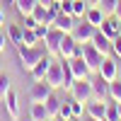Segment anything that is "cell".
<instances>
[{"instance_id": "1", "label": "cell", "mask_w": 121, "mask_h": 121, "mask_svg": "<svg viewBox=\"0 0 121 121\" xmlns=\"http://www.w3.org/2000/svg\"><path fill=\"white\" fill-rule=\"evenodd\" d=\"M46 56V48H44V41L36 44V46H27V44H19L17 46V58H19V65H22V70H32L39 60H41Z\"/></svg>"}, {"instance_id": "2", "label": "cell", "mask_w": 121, "mask_h": 121, "mask_svg": "<svg viewBox=\"0 0 121 121\" xmlns=\"http://www.w3.org/2000/svg\"><path fill=\"white\" fill-rule=\"evenodd\" d=\"M70 97L73 99H78V102H90L95 95H92V82H90V78H80V80H75L73 85H70Z\"/></svg>"}, {"instance_id": "3", "label": "cell", "mask_w": 121, "mask_h": 121, "mask_svg": "<svg viewBox=\"0 0 121 121\" xmlns=\"http://www.w3.org/2000/svg\"><path fill=\"white\" fill-rule=\"evenodd\" d=\"M95 32H97V27L90 24L87 19L82 17L80 22H75V27H73V32H70V34H73V39H75L78 44H90V41H92V36H95Z\"/></svg>"}, {"instance_id": "4", "label": "cell", "mask_w": 121, "mask_h": 121, "mask_svg": "<svg viewBox=\"0 0 121 121\" xmlns=\"http://www.w3.org/2000/svg\"><path fill=\"white\" fill-rule=\"evenodd\" d=\"M58 56L60 58H73V56H82V44H78L73 34H63L60 39V46H58Z\"/></svg>"}, {"instance_id": "5", "label": "cell", "mask_w": 121, "mask_h": 121, "mask_svg": "<svg viewBox=\"0 0 121 121\" xmlns=\"http://www.w3.org/2000/svg\"><path fill=\"white\" fill-rule=\"evenodd\" d=\"M82 58H85V63L90 68V73L97 75V70H99V65H102V60H104V53L97 51L92 44H82Z\"/></svg>"}, {"instance_id": "6", "label": "cell", "mask_w": 121, "mask_h": 121, "mask_svg": "<svg viewBox=\"0 0 121 121\" xmlns=\"http://www.w3.org/2000/svg\"><path fill=\"white\" fill-rule=\"evenodd\" d=\"M46 82L51 85L53 90L63 87V63L60 60H51V65H48V73H46Z\"/></svg>"}, {"instance_id": "7", "label": "cell", "mask_w": 121, "mask_h": 121, "mask_svg": "<svg viewBox=\"0 0 121 121\" xmlns=\"http://www.w3.org/2000/svg\"><path fill=\"white\" fill-rule=\"evenodd\" d=\"M107 107H109L107 99H95V97H92V99L85 104V114L92 116V119H97V121H102V119L107 116Z\"/></svg>"}, {"instance_id": "8", "label": "cell", "mask_w": 121, "mask_h": 121, "mask_svg": "<svg viewBox=\"0 0 121 121\" xmlns=\"http://www.w3.org/2000/svg\"><path fill=\"white\" fill-rule=\"evenodd\" d=\"M53 92V87L46 82V80H34V85L29 87V99L32 102H44V99Z\"/></svg>"}, {"instance_id": "9", "label": "cell", "mask_w": 121, "mask_h": 121, "mask_svg": "<svg viewBox=\"0 0 121 121\" xmlns=\"http://www.w3.org/2000/svg\"><path fill=\"white\" fill-rule=\"evenodd\" d=\"M99 75H102L104 80H116L119 78V60L116 58H112V56H104V60H102V65H99V70H97Z\"/></svg>"}, {"instance_id": "10", "label": "cell", "mask_w": 121, "mask_h": 121, "mask_svg": "<svg viewBox=\"0 0 121 121\" xmlns=\"http://www.w3.org/2000/svg\"><path fill=\"white\" fill-rule=\"evenodd\" d=\"M60 39H63V32H60V29H56V27L48 29V34H46V39H44V48H46L48 56H58Z\"/></svg>"}, {"instance_id": "11", "label": "cell", "mask_w": 121, "mask_h": 121, "mask_svg": "<svg viewBox=\"0 0 121 121\" xmlns=\"http://www.w3.org/2000/svg\"><path fill=\"white\" fill-rule=\"evenodd\" d=\"M90 44H92L97 51H102L104 56H112V39H109L99 27H97V32H95V36H92V41H90Z\"/></svg>"}, {"instance_id": "12", "label": "cell", "mask_w": 121, "mask_h": 121, "mask_svg": "<svg viewBox=\"0 0 121 121\" xmlns=\"http://www.w3.org/2000/svg\"><path fill=\"white\" fill-rule=\"evenodd\" d=\"M51 27L60 29L63 34H70V32H73V27H75V17H73V15H68V12H58V15L53 17Z\"/></svg>"}, {"instance_id": "13", "label": "cell", "mask_w": 121, "mask_h": 121, "mask_svg": "<svg viewBox=\"0 0 121 121\" xmlns=\"http://www.w3.org/2000/svg\"><path fill=\"white\" fill-rule=\"evenodd\" d=\"M5 112H7V116H10V121H19V97L10 90V92L5 95Z\"/></svg>"}, {"instance_id": "14", "label": "cell", "mask_w": 121, "mask_h": 121, "mask_svg": "<svg viewBox=\"0 0 121 121\" xmlns=\"http://www.w3.org/2000/svg\"><path fill=\"white\" fill-rule=\"evenodd\" d=\"M90 82H92V95H95V99H109V80H104L102 75L97 73V78H92Z\"/></svg>"}, {"instance_id": "15", "label": "cell", "mask_w": 121, "mask_h": 121, "mask_svg": "<svg viewBox=\"0 0 121 121\" xmlns=\"http://www.w3.org/2000/svg\"><path fill=\"white\" fill-rule=\"evenodd\" d=\"M68 60H70V68H73V75H75V80H80V78H90V75H92L82 56H73V58H68Z\"/></svg>"}, {"instance_id": "16", "label": "cell", "mask_w": 121, "mask_h": 121, "mask_svg": "<svg viewBox=\"0 0 121 121\" xmlns=\"http://www.w3.org/2000/svg\"><path fill=\"white\" fill-rule=\"evenodd\" d=\"M51 60H53V58L46 53V56L39 60V63H36L32 70H29V78H32V80H44V78H46V73H48V65H51Z\"/></svg>"}, {"instance_id": "17", "label": "cell", "mask_w": 121, "mask_h": 121, "mask_svg": "<svg viewBox=\"0 0 121 121\" xmlns=\"http://www.w3.org/2000/svg\"><path fill=\"white\" fill-rule=\"evenodd\" d=\"M60 102H63V99H60V97L56 95V90H53V92H51V95H48V97L44 99V107H46V112H48V116H51V119H56V116H58Z\"/></svg>"}, {"instance_id": "18", "label": "cell", "mask_w": 121, "mask_h": 121, "mask_svg": "<svg viewBox=\"0 0 121 121\" xmlns=\"http://www.w3.org/2000/svg\"><path fill=\"white\" fill-rule=\"evenodd\" d=\"M29 119L32 121H48L51 119L48 112H46V107H44V102H32V107H29Z\"/></svg>"}, {"instance_id": "19", "label": "cell", "mask_w": 121, "mask_h": 121, "mask_svg": "<svg viewBox=\"0 0 121 121\" xmlns=\"http://www.w3.org/2000/svg\"><path fill=\"white\" fill-rule=\"evenodd\" d=\"M99 29H102V32L109 36V39H114V36H119V19L112 15V17H107L102 24H99Z\"/></svg>"}, {"instance_id": "20", "label": "cell", "mask_w": 121, "mask_h": 121, "mask_svg": "<svg viewBox=\"0 0 121 121\" xmlns=\"http://www.w3.org/2000/svg\"><path fill=\"white\" fill-rule=\"evenodd\" d=\"M85 19H87L90 24L99 27V24H102L104 19H107V15H104V12H102V10H99L97 5H92V7H87V12H85Z\"/></svg>"}, {"instance_id": "21", "label": "cell", "mask_w": 121, "mask_h": 121, "mask_svg": "<svg viewBox=\"0 0 121 121\" xmlns=\"http://www.w3.org/2000/svg\"><path fill=\"white\" fill-rule=\"evenodd\" d=\"M63 63V90H70V85L75 82V75H73V68H70V60L68 58H60Z\"/></svg>"}, {"instance_id": "22", "label": "cell", "mask_w": 121, "mask_h": 121, "mask_svg": "<svg viewBox=\"0 0 121 121\" xmlns=\"http://www.w3.org/2000/svg\"><path fill=\"white\" fill-rule=\"evenodd\" d=\"M39 3V0H17L15 3V10L19 12V17H24V15H32V10H34V5Z\"/></svg>"}, {"instance_id": "23", "label": "cell", "mask_w": 121, "mask_h": 121, "mask_svg": "<svg viewBox=\"0 0 121 121\" xmlns=\"http://www.w3.org/2000/svg\"><path fill=\"white\" fill-rule=\"evenodd\" d=\"M7 39H10L15 46L22 44V24H10V27H7Z\"/></svg>"}, {"instance_id": "24", "label": "cell", "mask_w": 121, "mask_h": 121, "mask_svg": "<svg viewBox=\"0 0 121 121\" xmlns=\"http://www.w3.org/2000/svg\"><path fill=\"white\" fill-rule=\"evenodd\" d=\"M109 99L112 102H121V78L109 82Z\"/></svg>"}, {"instance_id": "25", "label": "cell", "mask_w": 121, "mask_h": 121, "mask_svg": "<svg viewBox=\"0 0 121 121\" xmlns=\"http://www.w3.org/2000/svg\"><path fill=\"white\" fill-rule=\"evenodd\" d=\"M87 3H85V0H73V17L75 19H82L85 17V12H87Z\"/></svg>"}, {"instance_id": "26", "label": "cell", "mask_w": 121, "mask_h": 121, "mask_svg": "<svg viewBox=\"0 0 121 121\" xmlns=\"http://www.w3.org/2000/svg\"><path fill=\"white\" fill-rule=\"evenodd\" d=\"M22 44H27V46H36V44H41V41L36 39L34 29H24V27H22Z\"/></svg>"}, {"instance_id": "27", "label": "cell", "mask_w": 121, "mask_h": 121, "mask_svg": "<svg viewBox=\"0 0 121 121\" xmlns=\"http://www.w3.org/2000/svg\"><path fill=\"white\" fill-rule=\"evenodd\" d=\"M116 3H119V0H99V10H102V12L107 15V17H112L114 15V10H116Z\"/></svg>"}, {"instance_id": "28", "label": "cell", "mask_w": 121, "mask_h": 121, "mask_svg": "<svg viewBox=\"0 0 121 121\" xmlns=\"http://www.w3.org/2000/svg\"><path fill=\"white\" fill-rule=\"evenodd\" d=\"M70 112H73V116H75V119H80V116L85 114V102H78V99L70 97Z\"/></svg>"}, {"instance_id": "29", "label": "cell", "mask_w": 121, "mask_h": 121, "mask_svg": "<svg viewBox=\"0 0 121 121\" xmlns=\"http://www.w3.org/2000/svg\"><path fill=\"white\" fill-rule=\"evenodd\" d=\"M10 92V78L5 73H0V102L5 99V95Z\"/></svg>"}, {"instance_id": "30", "label": "cell", "mask_w": 121, "mask_h": 121, "mask_svg": "<svg viewBox=\"0 0 121 121\" xmlns=\"http://www.w3.org/2000/svg\"><path fill=\"white\" fill-rule=\"evenodd\" d=\"M70 116H73V112H70V99H68V102H60L58 119H60V121H65V119H70Z\"/></svg>"}, {"instance_id": "31", "label": "cell", "mask_w": 121, "mask_h": 121, "mask_svg": "<svg viewBox=\"0 0 121 121\" xmlns=\"http://www.w3.org/2000/svg\"><path fill=\"white\" fill-rule=\"evenodd\" d=\"M112 56L116 60H121V36H114L112 39Z\"/></svg>"}, {"instance_id": "32", "label": "cell", "mask_w": 121, "mask_h": 121, "mask_svg": "<svg viewBox=\"0 0 121 121\" xmlns=\"http://www.w3.org/2000/svg\"><path fill=\"white\" fill-rule=\"evenodd\" d=\"M48 29H51V24H36V27H34V34H36L39 41H44V39H46Z\"/></svg>"}, {"instance_id": "33", "label": "cell", "mask_w": 121, "mask_h": 121, "mask_svg": "<svg viewBox=\"0 0 121 121\" xmlns=\"http://www.w3.org/2000/svg\"><path fill=\"white\" fill-rule=\"evenodd\" d=\"M107 119H109V121H121V119H119V109H116V102H112V104L107 107Z\"/></svg>"}, {"instance_id": "34", "label": "cell", "mask_w": 121, "mask_h": 121, "mask_svg": "<svg viewBox=\"0 0 121 121\" xmlns=\"http://www.w3.org/2000/svg\"><path fill=\"white\" fill-rule=\"evenodd\" d=\"M36 24H39V22L34 19V15H24V17H22V27H24V29H34Z\"/></svg>"}, {"instance_id": "35", "label": "cell", "mask_w": 121, "mask_h": 121, "mask_svg": "<svg viewBox=\"0 0 121 121\" xmlns=\"http://www.w3.org/2000/svg\"><path fill=\"white\" fill-rule=\"evenodd\" d=\"M60 12L73 15V0H60Z\"/></svg>"}, {"instance_id": "36", "label": "cell", "mask_w": 121, "mask_h": 121, "mask_svg": "<svg viewBox=\"0 0 121 121\" xmlns=\"http://www.w3.org/2000/svg\"><path fill=\"white\" fill-rule=\"evenodd\" d=\"M5 44H7V36H5L3 29H0V51H5Z\"/></svg>"}, {"instance_id": "37", "label": "cell", "mask_w": 121, "mask_h": 121, "mask_svg": "<svg viewBox=\"0 0 121 121\" xmlns=\"http://www.w3.org/2000/svg\"><path fill=\"white\" fill-rule=\"evenodd\" d=\"M114 17H116L119 22H121V0H119V3H116V10H114Z\"/></svg>"}, {"instance_id": "38", "label": "cell", "mask_w": 121, "mask_h": 121, "mask_svg": "<svg viewBox=\"0 0 121 121\" xmlns=\"http://www.w3.org/2000/svg\"><path fill=\"white\" fill-rule=\"evenodd\" d=\"M15 3H17V0H3V5H5V10H7V7H15Z\"/></svg>"}, {"instance_id": "39", "label": "cell", "mask_w": 121, "mask_h": 121, "mask_svg": "<svg viewBox=\"0 0 121 121\" xmlns=\"http://www.w3.org/2000/svg\"><path fill=\"white\" fill-rule=\"evenodd\" d=\"M78 121H97V119H92V116H87V114H82V116H80Z\"/></svg>"}, {"instance_id": "40", "label": "cell", "mask_w": 121, "mask_h": 121, "mask_svg": "<svg viewBox=\"0 0 121 121\" xmlns=\"http://www.w3.org/2000/svg\"><path fill=\"white\" fill-rule=\"evenodd\" d=\"M5 22V7H0V24Z\"/></svg>"}, {"instance_id": "41", "label": "cell", "mask_w": 121, "mask_h": 121, "mask_svg": "<svg viewBox=\"0 0 121 121\" xmlns=\"http://www.w3.org/2000/svg\"><path fill=\"white\" fill-rule=\"evenodd\" d=\"M85 3H87L90 7H92V5H99V0H85Z\"/></svg>"}, {"instance_id": "42", "label": "cell", "mask_w": 121, "mask_h": 121, "mask_svg": "<svg viewBox=\"0 0 121 121\" xmlns=\"http://www.w3.org/2000/svg\"><path fill=\"white\" fill-rule=\"evenodd\" d=\"M116 109H119V119H121V102H116Z\"/></svg>"}, {"instance_id": "43", "label": "cell", "mask_w": 121, "mask_h": 121, "mask_svg": "<svg viewBox=\"0 0 121 121\" xmlns=\"http://www.w3.org/2000/svg\"><path fill=\"white\" fill-rule=\"evenodd\" d=\"M39 3H41V5H48V3H53V0H39Z\"/></svg>"}, {"instance_id": "44", "label": "cell", "mask_w": 121, "mask_h": 121, "mask_svg": "<svg viewBox=\"0 0 121 121\" xmlns=\"http://www.w3.org/2000/svg\"><path fill=\"white\" fill-rule=\"evenodd\" d=\"M65 121H78V119H75V116H70V119H65Z\"/></svg>"}, {"instance_id": "45", "label": "cell", "mask_w": 121, "mask_h": 121, "mask_svg": "<svg viewBox=\"0 0 121 121\" xmlns=\"http://www.w3.org/2000/svg\"><path fill=\"white\" fill-rule=\"evenodd\" d=\"M119 78H121V60H119Z\"/></svg>"}, {"instance_id": "46", "label": "cell", "mask_w": 121, "mask_h": 121, "mask_svg": "<svg viewBox=\"0 0 121 121\" xmlns=\"http://www.w3.org/2000/svg\"><path fill=\"white\" fill-rule=\"evenodd\" d=\"M119 36H121V22H119Z\"/></svg>"}, {"instance_id": "47", "label": "cell", "mask_w": 121, "mask_h": 121, "mask_svg": "<svg viewBox=\"0 0 121 121\" xmlns=\"http://www.w3.org/2000/svg\"><path fill=\"white\" fill-rule=\"evenodd\" d=\"M102 121H109V119H107V116H104V119H102Z\"/></svg>"}, {"instance_id": "48", "label": "cell", "mask_w": 121, "mask_h": 121, "mask_svg": "<svg viewBox=\"0 0 121 121\" xmlns=\"http://www.w3.org/2000/svg\"><path fill=\"white\" fill-rule=\"evenodd\" d=\"M56 3H60V0H56Z\"/></svg>"}, {"instance_id": "49", "label": "cell", "mask_w": 121, "mask_h": 121, "mask_svg": "<svg viewBox=\"0 0 121 121\" xmlns=\"http://www.w3.org/2000/svg\"><path fill=\"white\" fill-rule=\"evenodd\" d=\"M48 121H53V119H48Z\"/></svg>"}]
</instances>
